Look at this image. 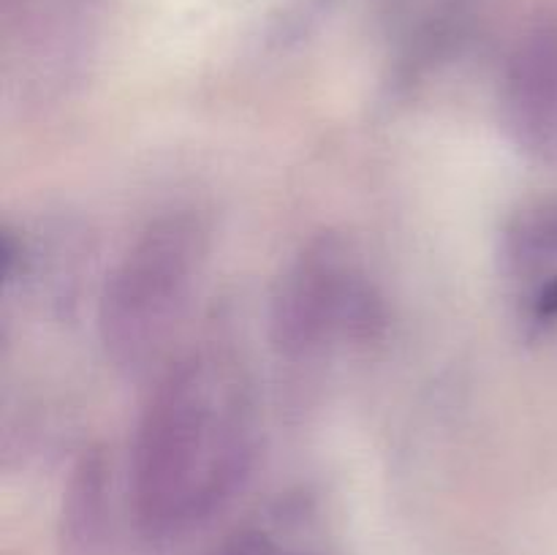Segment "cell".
Segmentation results:
<instances>
[{"mask_svg": "<svg viewBox=\"0 0 557 555\" xmlns=\"http://www.w3.org/2000/svg\"><path fill=\"white\" fill-rule=\"evenodd\" d=\"M498 261L506 283L557 267V199L531 201L506 221Z\"/></svg>", "mask_w": 557, "mask_h": 555, "instance_id": "cell-5", "label": "cell"}, {"mask_svg": "<svg viewBox=\"0 0 557 555\" xmlns=\"http://www.w3.org/2000/svg\"><path fill=\"white\" fill-rule=\"evenodd\" d=\"M212 555H321L315 550L297 547L267 528H243L232 533Z\"/></svg>", "mask_w": 557, "mask_h": 555, "instance_id": "cell-6", "label": "cell"}, {"mask_svg": "<svg viewBox=\"0 0 557 555\" xmlns=\"http://www.w3.org/2000/svg\"><path fill=\"white\" fill-rule=\"evenodd\" d=\"M210 254L207 223L172 210L147 223L107 275L98 297L103 351L125 373L147 370L194 303Z\"/></svg>", "mask_w": 557, "mask_h": 555, "instance_id": "cell-2", "label": "cell"}, {"mask_svg": "<svg viewBox=\"0 0 557 555\" xmlns=\"http://www.w3.org/2000/svg\"><path fill=\"white\" fill-rule=\"evenodd\" d=\"M259 455L253 381L232 351L201 346L163 368L136 419L128 504L147 536L205 526L243 490Z\"/></svg>", "mask_w": 557, "mask_h": 555, "instance_id": "cell-1", "label": "cell"}, {"mask_svg": "<svg viewBox=\"0 0 557 555\" xmlns=\"http://www.w3.org/2000/svg\"><path fill=\"white\" fill-rule=\"evenodd\" d=\"M500 114L522 147L557 158V30L531 38L511 58L500 87Z\"/></svg>", "mask_w": 557, "mask_h": 555, "instance_id": "cell-4", "label": "cell"}, {"mask_svg": "<svg viewBox=\"0 0 557 555\" xmlns=\"http://www.w3.org/2000/svg\"><path fill=\"white\" fill-rule=\"evenodd\" d=\"M389 308L362 256L337 234L302 245L281 272L270 303V335L294 362L362 351L386 337Z\"/></svg>", "mask_w": 557, "mask_h": 555, "instance_id": "cell-3", "label": "cell"}]
</instances>
